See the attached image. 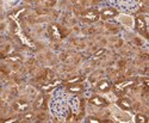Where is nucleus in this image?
Instances as JSON below:
<instances>
[{
  "label": "nucleus",
  "mask_w": 149,
  "mask_h": 123,
  "mask_svg": "<svg viewBox=\"0 0 149 123\" xmlns=\"http://www.w3.org/2000/svg\"><path fill=\"white\" fill-rule=\"evenodd\" d=\"M148 17H143V16H139L135 19V27L141 35H143L144 37H148V32H147V25H148Z\"/></svg>",
  "instance_id": "f257e3e1"
},
{
  "label": "nucleus",
  "mask_w": 149,
  "mask_h": 123,
  "mask_svg": "<svg viewBox=\"0 0 149 123\" xmlns=\"http://www.w3.org/2000/svg\"><path fill=\"white\" fill-rule=\"evenodd\" d=\"M81 19L85 20V22H90V23H94L97 22L99 18H100V16H99V12L94 8H88V10H86L84 11L80 15Z\"/></svg>",
  "instance_id": "f03ea898"
},
{
  "label": "nucleus",
  "mask_w": 149,
  "mask_h": 123,
  "mask_svg": "<svg viewBox=\"0 0 149 123\" xmlns=\"http://www.w3.org/2000/svg\"><path fill=\"white\" fill-rule=\"evenodd\" d=\"M99 16H100V18L104 20H109V19H112V18L117 17L118 11L115 7H105L99 12Z\"/></svg>",
  "instance_id": "7ed1b4c3"
},
{
  "label": "nucleus",
  "mask_w": 149,
  "mask_h": 123,
  "mask_svg": "<svg viewBox=\"0 0 149 123\" xmlns=\"http://www.w3.org/2000/svg\"><path fill=\"white\" fill-rule=\"evenodd\" d=\"M97 89H98V91H100V92H107L111 89V82L109 80H105V79L100 80L97 84Z\"/></svg>",
  "instance_id": "20e7f679"
},
{
  "label": "nucleus",
  "mask_w": 149,
  "mask_h": 123,
  "mask_svg": "<svg viewBox=\"0 0 149 123\" xmlns=\"http://www.w3.org/2000/svg\"><path fill=\"white\" fill-rule=\"evenodd\" d=\"M90 103L95 105V106H106L107 105V102L103 97H99V96H93L90 99Z\"/></svg>",
  "instance_id": "39448f33"
},
{
  "label": "nucleus",
  "mask_w": 149,
  "mask_h": 123,
  "mask_svg": "<svg viewBox=\"0 0 149 123\" xmlns=\"http://www.w3.org/2000/svg\"><path fill=\"white\" fill-rule=\"evenodd\" d=\"M13 109L16 110V111H19V113H24L26 111V110L29 109V104L26 102H23V101H18L13 104Z\"/></svg>",
  "instance_id": "423d86ee"
},
{
  "label": "nucleus",
  "mask_w": 149,
  "mask_h": 123,
  "mask_svg": "<svg viewBox=\"0 0 149 123\" xmlns=\"http://www.w3.org/2000/svg\"><path fill=\"white\" fill-rule=\"evenodd\" d=\"M117 105L123 110H130L132 106L131 102L128 99V98H120V99L117 102Z\"/></svg>",
  "instance_id": "0eeeda50"
},
{
  "label": "nucleus",
  "mask_w": 149,
  "mask_h": 123,
  "mask_svg": "<svg viewBox=\"0 0 149 123\" xmlns=\"http://www.w3.org/2000/svg\"><path fill=\"white\" fill-rule=\"evenodd\" d=\"M44 103H45V97L44 96H38L37 99L35 101V103H33V108L36 110H40L44 106Z\"/></svg>",
  "instance_id": "6e6552de"
},
{
  "label": "nucleus",
  "mask_w": 149,
  "mask_h": 123,
  "mask_svg": "<svg viewBox=\"0 0 149 123\" xmlns=\"http://www.w3.org/2000/svg\"><path fill=\"white\" fill-rule=\"evenodd\" d=\"M50 34H52V36H53L54 40H60V38H61V32H60V30H58V28H57L56 25H52V28H50Z\"/></svg>",
  "instance_id": "1a4fd4ad"
},
{
  "label": "nucleus",
  "mask_w": 149,
  "mask_h": 123,
  "mask_svg": "<svg viewBox=\"0 0 149 123\" xmlns=\"http://www.w3.org/2000/svg\"><path fill=\"white\" fill-rule=\"evenodd\" d=\"M54 72L52 71V69H45L44 71V74H43V79H45V80H48V81H52L53 79H54Z\"/></svg>",
  "instance_id": "9d476101"
},
{
  "label": "nucleus",
  "mask_w": 149,
  "mask_h": 123,
  "mask_svg": "<svg viewBox=\"0 0 149 123\" xmlns=\"http://www.w3.org/2000/svg\"><path fill=\"white\" fill-rule=\"evenodd\" d=\"M134 121H135L136 123H147V122H148V118H147V116H144L143 114H137V115L135 116Z\"/></svg>",
  "instance_id": "9b49d317"
},
{
  "label": "nucleus",
  "mask_w": 149,
  "mask_h": 123,
  "mask_svg": "<svg viewBox=\"0 0 149 123\" xmlns=\"http://www.w3.org/2000/svg\"><path fill=\"white\" fill-rule=\"evenodd\" d=\"M6 60L11 61V62H19V61H22V56L18 54H13V55H8L6 57Z\"/></svg>",
  "instance_id": "f8f14e48"
},
{
  "label": "nucleus",
  "mask_w": 149,
  "mask_h": 123,
  "mask_svg": "<svg viewBox=\"0 0 149 123\" xmlns=\"http://www.w3.org/2000/svg\"><path fill=\"white\" fill-rule=\"evenodd\" d=\"M69 92H73V93H79L82 91V86L81 85H72L68 87Z\"/></svg>",
  "instance_id": "ddd939ff"
},
{
  "label": "nucleus",
  "mask_w": 149,
  "mask_h": 123,
  "mask_svg": "<svg viewBox=\"0 0 149 123\" xmlns=\"http://www.w3.org/2000/svg\"><path fill=\"white\" fill-rule=\"evenodd\" d=\"M35 118H36V116H35L33 113H25L23 115V120L24 121H33Z\"/></svg>",
  "instance_id": "4468645a"
},
{
  "label": "nucleus",
  "mask_w": 149,
  "mask_h": 123,
  "mask_svg": "<svg viewBox=\"0 0 149 123\" xmlns=\"http://www.w3.org/2000/svg\"><path fill=\"white\" fill-rule=\"evenodd\" d=\"M105 49L104 48H102V49H99V50L98 52H95L94 53V55H93V59H98V57H100V56H103L104 54H105Z\"/></svg>",
  "instance_id": "2eb2a0df"
},
{
  "label": "nucleus",
  "mask_w": 149,
  "mask_h": 123,
  "mask_svg": "<svg viewBox=\"0 0 149 123\" xmlns=\"http://www.w3.org/2000/svg\"><path fill=\"white\" fill-rule=\"evenodd\" d=\"M78 81H80V77H74L73 79H69L67 82L68 84H74V82H78Z\"/></svg>",
  "instance_id": "dca6fc26"
},
{
  "label": "nucleus",
  "mask_w": 149,
  "mask_h": 123,
  "mask_svg": "<svg viewBox=\"0 0 149 123\" xmlns=\"http://www.w3.org/2000/svg\"><path fill=\"white\" fill-rule=\"evenodd\" d=\"M37 11H38L40 15H41V13H47V12H48L47 8H37Z\"/></svg>",
  "instance_id": "f3484780"
},
{
  "label": "nucleus",
  "mask_w": 149,
  "mask_h": 123,
  "mask_svg": "<svg viewBox=\"0 0 149 123\" xmlns=\"http://www.w3.org/2000/svg\"><path fill=\"white\" fill-rule=\"evenodd\" d=\"M87 121H88V122H91V123H99V122H100V121L97 120V118H88Z\"/></svg>",
  "instance_id": "a211bd4d"
},
{
  "label": "nucleus",
  "mask_w": 149,
  "mask_h": 123,
  "mask_svg": "<svg viewBox=\"0 0 149 123\" xmlns=\"http://www.w3.org/2000/svg\"><path fill=\"white\" fill-rule=\"evenodd\" d=\"M26 3H33V1H36V0H25Z\"/></svg>",
  "instance_id": "6ab92c4d"
},
{
  "label": "nucleus",
  "mask_w": 149,
  "mask_h": 123,
  "mask_svg": "<svg viewBox=\"0 0 149 123\" xmlns=\"http://www.w3.org/2000/svg\"><path fill=\"white\" fill-rule=\"evenodd\" d=\"M0 18H1V8H0Z\"/></svg>",
  "instance_id": "aec40b11"
},
{
  "label": "nucleus",
  "mask_w": 149,
  "mask_h": 123,
  "mask_svg": "<svg viewBox=\"0 0 149 123\" xmlns=\"http://www.w3.org/2000/svg\"><path fill=\"white\" fill-rule=\"evenodd\" d=\"M70 1H72V3H75V1H77V0H70Z\"/></svg>",
  "instance_id": "412c9836"
}]
</instances>
